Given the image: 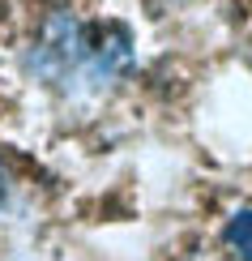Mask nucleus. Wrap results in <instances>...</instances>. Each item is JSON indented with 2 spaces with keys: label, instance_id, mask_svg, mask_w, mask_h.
I'll use <instances>...</instances> for the list:
<instances>
[{
  "label": "nucleus",
  "instance_id": "1",
  "mask_svg": "<svg viewBox=\"0 0 252 261\" xmlns=\"http://www.w3.org/2000/svg\"><path fill=\"white\" fill-rule=\"evenodd\" d=\"M133 64V39L120 26H94V21L56 13L39 30L30 69L56 90H103Z\"/></svg>",
  "mask_w": 252,
  "mask_h": 261
},
{
  "label": "nucleus",
  "instance_id": "2",
  "mask_svg": "<svg viewBox=\"0 0 252 261\" xmlns=\"http://www.w3.org/2000/svg\"><path fill=\"white\" fill-rule=\"evenodd\" d=\"M222 240L235 248L244 261H252V210H239L231 214V223H227V231H222Z\"/></svg>",
  "mask_w": 252,
  "mask_h": 261
},
{
  "label": "nucleus",
  "instance_id": "3",
  "mask_svg": "<svg viewBox=\"0 0 252 261\" xmlns=\"http://www.w3.org/2000/svg\"><path fill=\"white\" fill-rule=\"evenodd\" d=\"M9 193H13V184H9V171H5V163H0V210L9 205Z\"/></svg>",
  "mask_w": 252,
  "mask_h": 261
}]
</instances>
